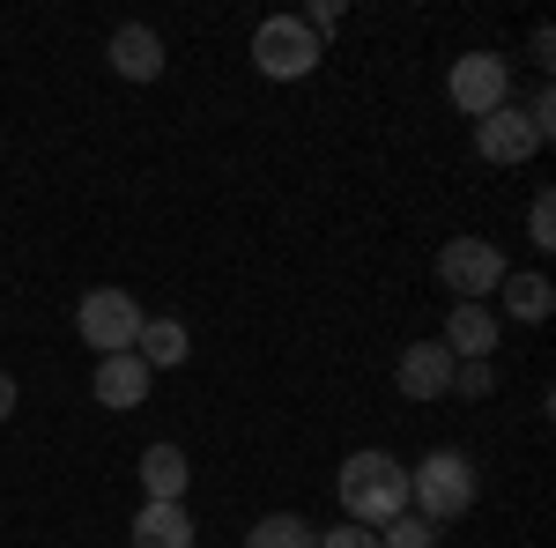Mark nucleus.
<instances>
[{
  "label": "nucleus",
  "instance_id": "1",
  "mask_svg": "<svg viewBox=\"0 0 556 548\" xmlns=\"http://www.w3.org/2000/svg\"><path fill=\"white\" fill-rule=\"evenodd\" d=\"M334 489H342V519L349 526H393L401 511H408V467L393 460V453H349L334 467Z\"/></svg>",
  "mask_w": 556,
  "mask_h": 548
},
{
  "label": "nucleus",
  "instance_id": "2",
  "mask_svg": "<svg viewBox=\"0 0 556 548\" xmlns=\"http://www.w3.org/2000/svg\"><path fill=\"white\" fill-rule=\"evenodd\" d=\"M408 511L430 526H453L475 511V460L468 453H430L424 467H408Z\"/></svg>",
  "mask_w": 556,
  "mask_h": 548
},
{
  "label": "nucleus",
  "instance_id": "3",
  "mask_svg": "<svg viewBox=\"0 0 556 548\" xmlns=\"http://www.w3.org/2000/svg\"><path fill=\"white\" fill-rule=\"evenodd\" d=\"M141 304H134L127 290H83V304H75V334L89 341V356H127L134 348V334H141Z\"/></svg>",
  "mask_w": 556,
  "mask_h": 548
},
{
  "label": "nucleus",
  "instance_id": "4",
  "mask_svg": "<svg viewBox=\"0 0 556 548\" xmlns=\"http://www.w3.org/2000/svg\"><path fill=\"white\" fill-rule=\"evenodd\" d=\"M445 97H453V112L490 119L497 104H513V60H505V52H460V60L445 67Z\"/></svg>",
  "mask_w": 556,
  "mask_h": 548
},
{
  "label": "nucleus",
  "instance_id": "5",
  "mask_svg": "<svg viewBox=\"0 0 556 548\" xmlns=\"http://www.w3.org/2000/svg\"><path fill=\"white\" fill-rule=\"evenodd\" d=\"M253 67L267 82H304V75L319 67V38L304 30L298 15H267L253 30Z\"/></svg>",
  "mask_w": 556,
  "mask_h": 548
},
{
  "label": "nucleus",
  "instance_id": "6",
  "mask_svg": "<svg viewBox=\"0 0 556 548\" xmlns=\"http://www.w3.org/2000/svg\"><path fill=\"white\" fill-rule=\"evenodd\" d=\"M513 267H505V253L490 245V238H453L445 253H438V282L460 296V304H482V296H497V282H505Z\"/></svg>",
  "mask_w": 556,
  "mask_h": 548
},
{
  "label": "nucleus",
  "instance_id": "7",
  "mask_svg": "<svg viewBox=\"0 0 556 548\" xmlns=\"http://www.w3.org/2000/svg\"><path fill=\"white\" fill-rule=\"evenodd\" d=\"M534 149H542V133H534V119L519 104H497L490 119H475V156L482 164H527Z\"/></svg>",
  "mask_w": 556,
  "mask_h": 548
},
{
  "label": "nucleus",
  "instance_id": "8",
  "mask_svg": "<svg viewBox=\"0 0 556 548\" xmlns=\"http://www.w3.org/2000/svg\"><path fill=\"white\" fill-rule=\"evenodd\" d=\"M497 334H505V319L490 311V304H453L445 311V356L453 364H490V348H497Z\"/></svg>",
  "mask_w": 556,
  "mask_h": 548
},
{
  "label": "nucleus",
  "instance_id": "9",
  "mask_svg": "<svg viewBox=\"0 0 556 548\" xmlns=\"http://www.w3.org/2000/svg\"><path fill=\"white\" fill-rule=\"evenodd\" d=\"M393 385H401V400H438V393H453V356H445V341H408L401 364H393Z\"/></svg>",
  "mask_w": 556,
  "mask_h": 548
},
{
  "label": "nucleus",
  "instance_id": "10",
  "mask_svg": "<svg viewBox=\"0 0 556 548\" xmlns=\"http://www.w3.org/2000/svg\"><path fill=\"white\" fill-rule=\"evenodd\" d=\"M104 60H112L119 82H156V75H164V38H156L149 23H119L112 44H104Z\"/></svg>",
  "mask_w": 556,
  "mask_h": 548
},
{
  "label": "nucleus",
  "instance_id": "11",
  "mask_svg": "<svg viewBox=\"0 0 556 548\" xmlns=\"http://www.w3.org/2000/svg\"><path fill=\"white\" fill-rule=\"evenodd\" d=\"M149 379H156V371L127 348V356H97L89 393H97V408H141V400H149Z\"/></svg>",
  "mask_w": 556,
  "mask_h": 548
},
{
  "label": "nucleus",
  "instance_id": "12",
  "mask_svg": "<svg viewBox=\"0 0 556 548\" xmlns=\"http://www.w3.org/2000/svg\"><path fill=\"white\" fill-rule=\"evenodd\" d=\"M186 482H193V467L178 445H149L141 453V505H186Z\"/></svg>",
  "mask_w": 556,
  "mask_h": 548
},
{
  "label": "nucleus",
  "instance_id": "13",
  "mask_svg": "<svg viewBox=\"0 0 556 548\" xmlns=\"http://www.w3.org/2000/svg\"><path fill=\"white\" fill-rule=\"evenodd\" d=\"M134 356H141L149 371H178V364L193 356V334H186L178 319H164V311H156V319H141V334H134Z\"/></svg>",
  "mask_w": 556,
  "mask_h": 548
},
{
  "label": "nucleus",
  "instance_id": "14",
  "mask_svg": "<svg viewBox=\"0 0 556 548\" xmlns=\"http://www.w3.org/2000/svg\"><path fill=\"white\" fill-rule=\"evenodd\" d=\"M497 296H505V311H497V319H519V327H542V319L556 311L549 275H534V267H527V275H505V282H497Z\"/></svg>",
  "mask_w": 556,
  "mask_h": 548
},
{
  "label": "nucleus",
  "instance_id": "15",
  "mask_svg": "<svg viewBox=\"0 0 556 548\" xmlns=\"http://www.w3.org/2000/svg\"><path fill=\"white\" fill-rule=\"evenodd\" d=\"M127 534L134 548H193V519H186V505H141Z\"/></svg>",
  "mask_w": 556,
  "mask_h": 548
},
{
  "label": "nucleus",
  "instance_id": "16",
  "mask_svg": "<svg viewBox=\"0 0 556 548\" xmlns=\"http://www.w3.org/2000/svg\"><path fill=\"white\" fill-rule=\"evenodd\" d=\"M319 534H312V519H298V511H267V519H253V534H245V548H312Z\"/></svg>",
  "mask_w": 556,
  "mask_h": 548
},
{
  "label": "nucleus",
  "instance_id": "17",
  "mask_svg": "<svg viewBox=\"0 0 556 548\" xmlns=\"http://www.w3.org/2000/svg\"><path fill=\"white\" fill-rule=\"evenodd\" d=\"M379 548H438V526L416 519V511H401L393 526H379Z\"/></svg>",
  "mask_w": 556,
  "mask_h": 548
},
{
  "label": "nucleus",
  "instance_id": "18",
  "mask_svg": "<svg viewBox=\"0 0 556 548\" xmlns=\"http://www.w3.org/2000/svg\"><path fill=\"white\" fill-rule=\"evenodd\" d=\"M527 245L534 253H556V201L549 193H534V208H527Z\"/></svg>",
  "mask_w": 556,
  "mask_h": 548
},
{
  "label": "nucleus",
  "instance_id": "19",
  "mask_svg": "<svg viewBox=\"0 0 556 548\" xmlns=\"http://www.w3.org/2000/svg\"><path fill=\"white\" fill-rule=\"evenodd\" d=\"M453 385H460L468 400H482V393L497 385V371H490V364H453Z\"/></svg>",
  "mask_w": 556,
  "mask_h": 548
},
{
  "label": "nucleus",
  "instance_id": "20",
  "mask_svg": "<svg viewBox=\"0 0 556 548\" xmlns=\"http://www.w3.org/2000/svg\"><path fill=\"white\" fill-rule=\"evenodd\" d=\"M312 548H379V534H371V526H349V519H342L334 534H319Z\"/></svg>",
  "mask_w": 556,
  "mask_h": 548
},
{
  "label": "nucleus",
  "instance_id": "21",
  "mask_svg": "<svg viewBox=\"0 0 556 548\" xmlns=\"http://www.w3.org/2000/svg\"><path fill=\"white\" fill-rule=\"evenodd\" d=\"M312 38H327V30H342V0H312V15H298Z\"/></svg>",
  "mask_w": 556,
  "mask_h": 548
},
{
  "label": "nucleus",
  "instance_id": "22",
  "mask_svg": "<svg viewBox=\"0 0 556 548\" xmlns=\"http://www.w3.org/2000/svg\"><path fill=\"white\" fill-rule=\"evenodd\" d=\"M15 416V379H8V371H0V422Z\"/></svg>",
  "mask_w": 556,
  "mask_h": 548
}]
</instances>
